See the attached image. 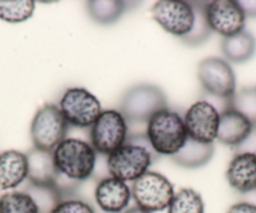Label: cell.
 <instances>
[{
  "label": "cell",
  "mask_w": 256,
  "mask_h": 213,
  "mask_svg": "<svg viewBox=\"0 0 256 213\" xmlns=\"http://www.w3.org/2000/svg\"><path fill=\"white\" fill-rule=\"evenodd\" d=\"M157 154L144 136L128 137L127 142L107 156V172L123 182H134L148 172Z\"/></svg>",
  "instance_id": "6da1fadb"
},
{
  "label": "cell",
  "mask_w": 256,
  "mask_h": 213,
  "mask_svg": "<svg viewBox=\"0 0 256 213\" xmlns=\"http://www.w3.org/2000/svg\"><path fill=\"white\" fill-rule=\"evenodd\" d=\"M53 158L59 175L76 183L92 177L98 161L92 144L68 137L54 148Z\"/></svg>",
  "instance_id": "7a4b0ae2"
},
{
  "label": "cell",
  "mask_w": 256,
  "mask_h": 213,
  "mask_svg": "<svg viewBox=\"0 0 256 213\" xmlns=\"http://www.w3.org/2000/svg\"><path fill=\"white\" fill-rule=\"evenodd\" d=\"M146 137L157 156L172 157L187 139L184 118L168 108L158 112L146 124Z\"/></svg>",
  "instance_id": "3957f363"
},
{
  "label": "cell",
  "mask_w": 256,
  "mask_h": 213,
  "mask_svg": "<svg viewBox=\"0 0 256 213\" xmlns=\"http://www.w3.org/2000/svg\"><path fill=\"white\" fill-rule=\"evenodd\" d=\"M167 109V99L161 88L154 84H137L123 95L120 112L128 124L148 122L152 116Z\"/></svg>",
  "instance_id": "277c9868"
},
{
  "label": "cell",
  "mask_w": 256,
  "mask_h": 213,
  "mask_svg": "<svg viewBox=\"0 0 256 213\" xmlns=\"http://www.w3.org/2000/svg\"><path fill=\"white\" fill-rule=\"evenodd\" d=\"M58 107L67 123L76 128H90L103 112L98 98L82 87L68 88Z\"/></svg>",
  "instance_id": "5b68a950"
},
{
  "label": "cell",
  "mask_w": 256,
  "mask_h": 213,
  "mask_svg": "<svg viewBox=\"0 0 256 213\" xmlns=\"http://www.w3.org/2000/svg\"><path fill=\"white\" fill-rule=\"evenodd\" d=\"M70 124L56 104H46L34 116L30 124V137L36 148L53 152L67 138Z\"/></svg>",
  "instance_id": "8992f818"
},
{
  "label": "cell",
  "mask_w": 256,
  "mask_h": 213,
  "mask_svg": "<svg viewBox=\"0 0 256 213\" xmlns=\"http://www.w3.org/2000/svg\"><path fill=\"white\" fill-rule=\"evenodd\" d=\"M132 198L136 206L148 212H161L168 208L174 190L168 178L157 172L148 171L132 183Z\"/></svg>",
  "instance_id": "52a82bcc"
},
{
  "label": "cell",
  "mask_w": 256,
  "mask_h": 213,
  "mask_svg": "<svg viewBox=\"0 0 256 213\" xmlns=\"http://www.w3.org/2000/svg\"><path fill=\"white\" fill-rule=\"evenodd\" d=\"M90 144L96 152L110 156L128 139V123L120 111H103L90 127Z\"/></svg>",
  "instance_id": "ba28073f"
},
{
  "label": "cell",
  "mask_w": 256,
  "mask_h": 213,
  "mask_svg": "<svg viewBox=\"0 0 256 213\" xmlns=\"http://www.w3.org/2000/svg\"><path fill=\"white\" fill-rule=\"evenodd\" d=\"M154 20L171 35L182 39L194 28L195 13L190 1L160 0L151 9Z\"/></svg>",
  "instance_id": "9c48e42d"
},
{
  "label": "cell",
  "mask_w": 256,
  "mask_h": 213,
  "mask_svg": "<svg viewBox=\"0 0 256 213\" xmlns=\"http://www.w3.org/2000/svg\"><path fill=\"white\" fill-rule=\"evenodd\" d=\"M198 77L204 92L214 97L230 99L236 92V77L232 68L221 58H206L198 63Z\"/></svg>",
  "instance_id": "30bf717a"
},
{
  "label": "cell",
  "mask_w": 256,
  "mask_h": 213,
  "mask_svg": "<svg viewBox=\"0 0 256 213\" xmlns=\"http://www.w3.org/2000/svg\"><path fill=\"white\" fill-rule=\"evenodd\" d=\"M184 122L188 138L200 143H214L218 137L220 113L208 100L201 99L190 107Z\"/></svg>",
  "instance_id": "8fae6325"
},
{
  "label": "cell",
  "mask_w": 256,
  "mask_h": 213,
  "mask_svg": "<svg viewBox=\"0 0 256 213\" xmlns=\"http://www.w3.org/2000/svg\"><path fill=\"white\" fill-rule=\"evenodd\" d=\"M206 18L211 30L224 38L244 31L246 15L235 0H216L206 3Z\"/></svg>",
  "instance_id": "7c38bea8"
},
{
  "label": "cell",
  "mask_w": 256,
  "mask_h": 213,
  "mask_svg": "<svg viewBox=\"0 0 256 213\" xmlns=\"http://www.w3.org/2000/svg\"><path fill=\"white\" fill-rule=\"evenodd\" d=\"M94 200L100 210L104 213H122L132 200L131 187L123 181L104 177L97 183Z\"/></svg>",
  "instance_id": "4fadbf2b"
},
{
  "label": "cell",
  "mask_w": 256,
  "mask_h": 213,
  "mask_svg": "<svg viewBox=\"0 0 256 213\" xmlns=\"http://www.w3.org/2000/svg\"><path fill=\"white\" fill-rule=\"evenodd\" d=\"M226 180L230 187L238 193L256 191V156L235 154L226 170Z\"/></svg>",
  "instance_id": "5bb4252c"
},
{
  "label": "cell",
  "mask_w": 256,
  "mask_h": 213,
  "mask_svg": "<svg viewBox=\"0 0 256 213\" xmlns=\"http://www.w3.org/2000/svg\"><path fill=\"white\" fill-rule=\"evenodd\" d=\"M28 159V181L36 186H56L59 178L54 163L53 152L33 147L26 152Z\"/></svg>",
  "instance_id": "9a60e30c"
},
{
  "label": "cell",
  "mask_w": 256,
  "mask_h": 213,
  "mask_svg": "<svg viewBox=\"0 0 256 213\" xmlns=\"http://www.w3.org/2000/svg\"><path fill=\"white\" fill-rule=\"evenodd\" d=\"M26 180H28L26 154L14 149L0 153V190H14Z\"/></svg>",
  "instance_id": "2e32d148"
},
{
  "label": "cell",
  "mask_w": 256,
  "mask_h": 213,
  "mask_svg": "<svg viewBox=\"0 0 256 213\" xmlns=\"http://www.w3.org/2000/svg\"><path fill=\"white\" fill-rule=\"evenodd\" d=\"M252 127L248 118H245L235 109L230 108L220 114L216 139L225 146L235 148L248 136Z\"/></svg>",
  "instance_id": "e0dca14e"
},
{
  "label": "cell",
  "mask_w": 256,
  "mask_h": 213,
  "mask_svg": "<svg viewBox=\"0 0 256 213\" xmlns=\"http://www.w3.org/2000/svg\"><path fill=\"white\" fill-rule=\"evenodd\" d=\"M214 151H215L214 143H200L187 137L182 148L176 154H174L171 159L181 167L195 170V168L204 167L210 162L214 156Z\"/></svg>",
  "instance_id": "ac0fdd59"
},
{
  "label": "cell",
  "mask_w": 256,
  "mask_h": 213,
  "mask_svg": "<svg viewBox=\"0 0 256 213\" xmlns=\"http://www.w3.org/2000/svg\"><path fill=\"white\" fill-rule=\"evenodd\" d=\"M221 49L226 59L232 63L250 60L256 51V39L248 31H241L232 36L222 39Z\"/></svg>",
  "instance_id": "d6986e66"
},
{
  "label": "cell",
  "mask_w": 256,
  "mask_h": 213,
  "mask_svg": "<svg viewBox=\"0 0 256 213\" xmlns=\"http://www.w3.org/2000/svg\"><path fill=\"white\" fill-rule=\"evenodd\" d=\"M90 16L100 25L116 23L126 10V3L120 0H92L87 3Z\"/></svg>",
  "instance_id": "ffe728a7"
},
{
  "label": "cell",
  "mask_w": 256,
  "mask_h": 213,
  "mask_svg": "<svg viewBox=\"0 0 256 213\" xmlns=\"http://www.w3.org/2000/svg\"><path fill=\"white\" fill-rule=\"evenodd\" d=\"M202 197L192 188H181L174 192V198L167 208V213H204Z\"/></svg>",
  "instance_id": "44dd1931"
},
{
  "label": "cell",
  "mask_w": 256,
  "mask_h": 213,
  "mask_svg": "<svg viewBox=\"0 0 256 213\" xmlns=\"http://www.w3.org/2000/svg\"><path fill=\"white\" fill-rule=\"evenodd\" d=\"M36 3L33 0H0V20L6 23H23L33 16Z\"/></svg>",
  "instance_id": "7402d4cb"
},
{
  "label": "cell",
  "mask_w": 256,
  "mask_h": 213,
  "mask_svg": "<svg viewBox=\"0 0 256 213\" xmlns=\"http://www.w3.org/2000/svg\"><path fill=\"white\" fill-rule=\"evenodd\" d=\"M24 192L30 196L39 213H50L54 207L63 201V195L56 186H36L29 183Z\"/></svg>",
  "instance_id": "603a6c76"
},
{
  "label": "cell",
  "mask_w": 256,
  "mask_h": 213,
  "mask_svg": "<svg viewBox=\"0 0 256 213\" xmlns=\"http://www.w3.org/2000/svg\"><path fill=\"white\" fill-rule=\"evenodd\" d=\"M192 6H194V13H195L194 28L181 40L187 45L196 46L208 40L212 30H211L208 23V18H206V3H201V1L196 3L195 1V3H192Z\"/></svg>",
  "instance_id": "cb8c5ba5"
},
{
  "label": "cell",
  "mask_w": 256,
  "mask_h": 213,
  "mask_svg": "<svg viewBox=\"0 0 256 213\" xmlns=\"http://www.w3.org/2000/svg\"><path fill=\"white\" fill-rule=\"evenodd\" d=\"M0 213H39V210L28 193L12 191L0 196Z\"/></svg>",
  "instance_id": "d4e9b609"
},
{
  "label": "cell",
  "mask_w": 256,
  "mask_h": 213,
  "mask_svg": "<svg viewBox=\"0 0 256 213\" xmlns=\"http://www.w3.org/2000/svg\"><path fill=\"white\" fill-rule=\"evenodd\" d=\"M231 108L256 126V87L242 88L231 97Z\"/></svg>",
  "instance_id": "484cf974"
},
{
  "label": "cell",
  "mask_w": 256,
  "mask_h": 213,
  "mask_svg": "<svg viewBox=\"0 0 256 213\" xmlns=\"http://www.w3.org/2000/svg\"><path fill=\"white\" fill-rule=\"evenodd\" d=\"M50 213H96L92 206L78 198H64Z\"/></svg>",
  "instance_id": "4316f807"
},
{
  "label": "cell",
  "mask_w": 256,
  "mask_h": 213,
  "mask_svg": "<svg viewBox=\"0 0 256 213\" xmlns=\"http://www.w3.org/2000/svg\"><path fill=\"white\" fill-rule=\"evenodd\" d=\"M234 151H235V154L248 153L256 156V126L252 127L248 136L238 147H235Z\"/></svg>",
  "instance_id": "83f0119b"
},
{
  "label": "cell",
  "mask_w": 256,
  "mask_h": 213,
  "mask_svg": "<svg viewBox=\"0 0 256 213\" xmlns=\"http://www.w3.org/2000/svg\"><path fill=\"white\" fill-rule=\"evenodd\" d=\"M226 213H256V205L248 202H238L231 206Z\"/></svg>",
  "instance_id": "f1b7e54d"
},
{
  "label": "cell",
  "mask_w": 256,
  "mask_h": 213,
  "mask_svg": "<svg viewBox=\"0 0 256 213\" xmlns=\"http://www.w3.org/2000/svg\"><path fill=\"white\" fill-rule=\"evenodd\" d=\"M238 5L242 9L244 14L250 18H256V0H248V1H238Z\"/></svg>",
  "instance_id": "f546056e"
},
{
  "label": "cell",
  "mask_w": 256,
  "mask_h": 213,
  "mask_svg": "<svg viewBox=\"0 0 256 213\" xmlns=\"http://www.w3.org/2000/svg\"><path fill=\"white\" fill-rule=\"evenodd\" d=\"M123 213H151V212H148V211H146V210H144V208L138 207V206H134V207L127 208V210H126Z\"/></svg>",
  "instance_id": "4dcf8cb0"
}]
</instances>
